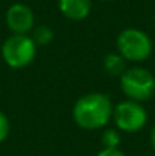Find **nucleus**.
<instances>
[{"label": "nucleus", "mask_w": 155, "mask_h": 156, "mask_svg": "<svg viewBox=\"0 0 155 156\" xmlns=\"http://www.w3.org/2000/svg\"><path fill=\"white\" fill-rule=\"evenodd\" d=\"M151 146H152V149L155 150V126H154V129L151 130Z\"/></svg>", "instance_id": "obj_13"}, {"label": "nucleus", "mask_w": 155, "mask_h": 156, "mask_svg": "<svg viewBox=\"0 0 155 156\" xmlns=\"http://www.w3.org/2000/svg\"><path fill=\"white\" fill-rule=\"evenodd\" d=\"M117 50L125 61L142 62L152 53V40L140 29H125L117 37Z\"/></svg>", "instance_id": "obj_3"}, {"label": "nucleus", "mask_w": 155, "mask_h": 156, "mask_svg": "<svg viewBox=\"0 0 155 156\" xmlns=\"http://www.w3.org/2000/svg\"><path fill=\"white\" fill-rule=\"evenodd\" d=\"M113 118L119 130L134 133L145 127L148 121V114H146V109L142 106V103L125 100V102H120L117 106H114Z\"/></svg>", "instance_id": "obj_5"}, {"label": "nucleus", "mask_w": 155, "mask_h": 156, "mask_svg": "<svg viewBox=\"0 0 155 156\" xmlns=\"http://www.w3.org/2000/svg\"><path fill=\"white\" fill-rule=\"evenodd\" d=\"M58 8L64 17L79 21L91 12L93 0H58Z\"/></svg>", "instance_id": "obj_7"}, {"label": "nucleus", "mask_w": 155, "mask_h": 156, "mask_svg": "<svg viewBox=\"0 0 155 156\" xmlns=\"http://www.w3.org/2000/svg\"><path fill=\"white\" fill-rule=\"evenodd\" d=\"M114 106L109 97L102 93H90L78 99L73 106L75 123L85 130H96L103 127L113 117Z\"/></svg>", "instance_id": "obj_1"}, {"label": "nucleus", "mask_w": 155, "mask_h": 156, "mask_svg": "<svg viewBox=\"0 0 155 156\" xmlns=\"http://www.w3.org/2000/svg\"><path fill=\"white\" fill-rule=\"evenodd\" d=\"M101 2H111V0H101Z\"/></svg>", "instance_id": "obj_14"}, {"label": "nucleus", "mask_w": 155, "mask_h": 156, "mask_svg": "<svg viewBox=\"0 0 155 156\" xmlns=\"http://www.w3.org/2000/svg\"><path fill=\"white\" fill-rule=\"evenodd\" d=\"M32 40H34V43L37 46H46L53 40V32H52L50 27L46 26V24L37 26L32 30Z\"/></svg>", "instance_id": "obj_9"}, {"label": "nucleus", "mask_w": 155, "mask_h": 156, "mask_svg": "<svg viewBox=\"0 0 155 156\" xmlns=\"http://www.w3.org/2000/svg\"><path fill=\"white\" fill-rule=\"evenodd\" d=\"M120 88L128 100L143 103L155 94V77L143 67H131L120 76Z\"/></svg>", "instance_id": "obj_2"}, {"label": "nucleus", "mask_w": 155, "mask_h": 156, "mask_svg": "<svg viewBox=\"0 0 155 156\" xmlns=\"http://www.w3.org/2000/svg\"><path fill=\"white\" fill-rule=\"evenodd\" d=\"M103 70L109 76H122L126 71V61L119 53H109L103 59Z\"/></svg>", "instance_id": "obj_8"}, {"label": "nucleus", "mask_w": 155, "mask_h": 156, "mask_svg": "<svg viewBox=\"0 0 155 156\" xmlns=\"http://www.w3.org/2000/svg\"><path fill=\"white\" fill-rule=\"evenodd\" d=\"M154 23H155V15H154Z\"/></svg>", "instance_id": "obj_15"}, {"label": "nucleus", "mask_w": 155, "mask_h": 156, "mask_svg": "<svg viewBox=\"0 0 155 156\" xmlns=\"http://www.w3.org/2000/svg\"><path fill=\"white\" fill-rule=\"evenodd\" d=\"M98 156H125V155L119 149H102L98 153Z\"/></svg>", "instance_id": "obj_12"}, {"label": "nucleus", "mask_w": 155, "mask_h": 156, "mask_svg": "<svg viewBox=\"0 0 155 156\" xmlns=\"http://www.w3.org/2000/svg\"><path fill=\"white\" fill-rule=\"evenodd\" d=\"M37 44L29 35H11L2 46V58L11 68H24L34 62Z\"/></svg>", "instance_id": "obj_4"}, {"label": "nucleus", "mask_w": 155, "mask_h": 156, "mask_svg": "<svg viewBox=\"0 0 155 156\" xmlns=\"http://www.w3.org/2000/svg\"><path fill=\"white\" fill-rule=\"evenodd\" d=\"M9 129H11V127H9V120H8V117L0 111V143L8 138Z\"/></svg>", "instance_id": "obj_11"}, {"label": "nucleus", "mask_w": 155, "mask_h": 156, "mask_svg": "<svg viewBox=\"0 0 155 156\" xmlns=\"http://www.w3.org/2000/svg\"><path fill=\"white\" fill-rule=\"evenodd\" d=\"M6 26L12 35H28L34 30L35 15L34 11L24 3H14L6 11Z\"/></svg>", "instance_id": "obj_6"}, {"label": "nucleus", "mask_w": 155, "mask_h": 156, "mask_svg": "<svg viewBox=\"0 0 155 156\" xmlns=\"http://www.w3.org/2000/svg\"><path fill=\"white\" fill-rule=\"evenodd\" d=\"M102 144L103 149H117L120 144V133L114 129H106L102 133Z\"/></svg>", "instance_id": "obj_10"}]
</instances>
